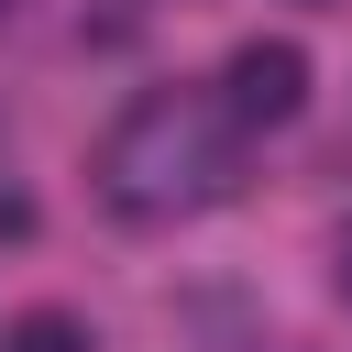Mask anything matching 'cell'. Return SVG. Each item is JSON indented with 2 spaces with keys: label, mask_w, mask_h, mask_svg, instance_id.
Here are the masks:
<instances>
[{
  "label": "cell",
  "mask_w": 352,
  "mask_h": 352,
  "mask_svg": "<svg viewBox=\"0 0 352 352\" xmlns=\"http://www.w3.org/2000/svg\"><path fill=\"white\" fill-rule=\"evenodd\" d=\"M220 110H231L242 132H275V121H297V110H308V44H286V33H253V44H231V66H220Z\"/></svg>",
  "instance_id": "2"
},
{
  "label": "cell",
  "mask_w": 352,
  "mask_h": 352,
  "mask_svg": "<svg viewBox=\"0 0 352 352\" xmlns=\"http://www.w3.org/2000/svg\"><path fill=\"white\" fill-rule=\"evenodd\" d=\"M11 352H99V341H88V319H66V308H33V319L11 330Z\"/></svg>",
  "instance_id": "3"
},
{
  "label": "cell",
  "mask_w": 352,
  "mask_h": 352,
  "mask_svg": "<svg viewBox=\"0 0 352 352\" xmlns=\"http://www.w3.org/2000/svg\"><path fill=\"white\" fill-rule=\"evenodd\" d=\"M330 275H341V297H352V220H341V242H330Z\"/></svg>",
  "instance_id": "4"
},
{
  "label": "cell",
  "mask_w": 352,
  "mask_h": 352,
  "mask_svg": "<svg viewBox=\"0 0 352 352\" xmlns=\"http://www.w3.org/2000/svg\"><path fill=\"white\" fill-rule=\"evenodd\" d=\"M88 176H99L110 220H132V231L198 220V209H220V198L242 187V121H231L220 99H198V88H143V99L99 132Z\"/></svg>",
  "instance_id": "1"
}]
</instances>
